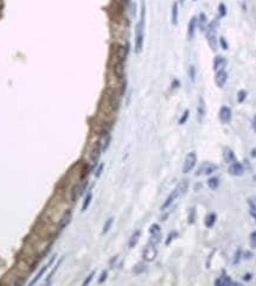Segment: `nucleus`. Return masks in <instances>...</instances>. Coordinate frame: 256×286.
<instances>
[{"label":"nucleus","mask_w":256,"mask_h":286,"mask_svg":"<svg viewBox=\"0 0 256 286\" xmlns=\"http://www.w3.org/2000/svg\"><path fill=\"white\" fill-rule=\"evenodd\" d=\"M145 17H146V5L145 3L141 4V12H140V20L135 28V52L140 54L144 46V29H145Z\"/></svg>","instance_id":"nucleus-1"},{"label":"nucleus","mask_w":256,"mask_h":286,"mask_svg":"<svg viewBox=\"0 0 256 286\" xmlns=\"http://www.w3.org/2000/svg\"><path fill=\"white\" fill-rule=\"evenodd\" d=\"M197 163V156L195 152H191L186 156L185 158V163H184V166H183V172L184 173H189L196 165Z\"/></svg>","instance_id":"nucleus-2"},{"label":"nucleus","mask_w":256,"mask_h":286,"mask_svg":"<svg viewBox=\"0 0 256 286\" xmlns=\"http://www.w3.org/2000/svg\"><path fill=\"white\" fill-rule=\"evenodd\" d=\"M110 140H112V135H110V131L109 128H106L103 130L102 134H101V138L99 140L100 145H101V151L102 152H106L107 148L109 147V144H110Z\"/></svg>","instance_id":"nucleus-3"},{"label":"nucleus","mask_w":256,"mask_h":286,"mask_svg":"<svg viewBox=\"0 0 256 286\" xmlns=\"http://www.w3.org/2000/svg\"><path fill=\"white\" fill-rule=\"evenodd\" d=\"M156 254H158V251H156V248H155V245L149 243V245L145 248L142 256H144L145 261H153V260L156 258Z\"/></svg>","instance_id":"nucleus-4"},{"label":"nucleus","mask_w":256,"mask_h":286,"mask_svg":"<svg viewBox=\"0 0 256 286\" xmlns=\"http://www.w3.org/2000/svg\"><path fill=\"white\" fill-rule=\"evenodd\" d=\"M56 256H57L56 254H55L53 256H51V258H50V260H49V261L46 262V265H44V266H43V267H42V268L39 269V272L37 273V275H36V277L33 278V280H32V281L30 282L31 285H35L36 282H38V281H39V279H40V278L43 277V274L45 273V271H46V269H48V268H49V267H50V266H51V265H52V264H53V262L56 261Z\"/></svg>","instance_id":"nucleus-5"},{"label":"nucleus","mask_w":256,"mask_h":286,"mask_svg":"<svg viewBox=\"0 0 256 286\" xmlns=\"http://www.w3.org/2000/svg\"><path fill=\"white\" fill-rule=\"evenodd\" d=\"M217 170V165H213L211 163H204L202 164V166L197 170L196 172V176H199V174H210L212 172H215Z\"/></svg>","instance_id":"nucleus-6"},{"label":"nucleus","mask_w":256,"mask_h":286,"mask_svg":"<svg viewBox=\"0 0 256 286\" xmlns=\"http://www.w3.org/2000/svg\"><path fill=\"white\" fill-rule=\"evenodd\" d=\"M178 196H180V193H179V190L176 188L175 190H173V191L172 193H171L169 194V196L166 198V201H165V203L161 206V210H166L171 204H172L175 201H176V198L178 197Z\"/></svg>","instance_id":"nucleus-7"},{"label":"nucleus","mask_w":256,"mask_h":286,"mask_svg":"<svg viewBox=\"0 0 256 286\" xmlns=\"http://www.w3.org/2000/svg\"><path fill=\"white\" fill-rule=\"evenodd\" d=\"M218 117H219V120H221L223 124H228V122H230V120H231V109H230L229 107H226V106H223V107L221 108V111H219Z\"/></svg>","instance_id":"nucleus-8"},{"label":"nucleus","mask_w":256,"mask_h":286,"mask_svg":"<svg viewBox=\"0 0 256 286\" xmlns=\"http://www.w3.org/2000/svg\"><path fill=\"white\" fill-rule=\"evenodd\" d=\"M70 221H71V210L68 209V210L63 214V216H62V219H61V222H59V226H58V232L64 230V229L68 227V224L70 223Z\"/></svg>","instance_id":"nucleus-9"},{"label":"nucleus","mask_w":256,"mask_h":286,"mask_svg":"<svg viewBox=\"0 0 256 286\" xmlns=\"http://www.w3.org/2000/svg\"><path fill=\"white\" fill-rule=\"evenodd\" d=\"M229 172L232 174V176H242L243 172H244V167L241 163H237V161H234L230 164L229 166Z\"/></svg>","instance_id":"nucleus-10"},{"label":"nucleus","mask_w":256,"mask_h":286,"mask_svg":"<svg viewBox=\"0 0 256 286\" xmlns=\"http://www.w3.org/2000/svg\"><path fill=\"white\" fill-rule=\"evenodd\" d=\"M215 80H216V84L219 88H222L225 84L226 80H228V74L225 72V70H219V71L216 72V78Z\"/></svg>","instance_id":"nucleus-11"},{"label":"nucleus","mask_w":256,"mask_h":286,"mask_svg":"<svg viewBox=\"0 0 256 286\" xmlns=\"http://www.w3.org/2000/svg\"><path fill=\"white\" fill-rule=\"evenodd\" d=\"M225 65H226V59H225L224 57H222V56H217V57L215 58V61H213V69H215L216 72L219 71V70H224Z\"/></svg>","instance_id":"nucleus-12"},{"label":"nucleus","mask_w":256,"mask_h":286,"mask_svg":"<svg viewBox=\"0 0 256 286\" xmlns=\"http://www.w3.org/2000/svg\"><path fill=\"white\" fill-rule=\"evenodd\" d=\"M101 153H102V151H101V145H100L99 141H96V143H95V146H94V148H93V151H92V156H90L94 166L96 165V161L99 160Z\"/></svg>","instance_id":"nucleus-13"},{"label":"nucleus","mask_w":256,"mask_h":286,"mask_svg":"<svg viewBox=\"0 0 256 286\" xmlns=\"http://www.w3.org/2000/svg\"><path fill=\"white\" fill-rule=\"evenodd\" d=\"M196 25H197V18L196 17H192L190 19V22H189V28H187V38L189 39H192L193 38Z\"/></svg>","instance_id":"nucleus-14"},{"label":"nucleus","mask_w":256,"mask_h":286,"mask_svg":"<svg viewBox=\"0 0 256 286\" xmlns=\"http://www.w3.org/2000/svg\"><path fill=\"white\" fill-rule=\"evenodd\" d=\"M178 3H173L172 5V10H171V20H172V24L173 25H177L178 24Z\"/></svg>","instance_id":"nucleus-15"},{"label":"nucleus","mask_w":256,"mask_h":286,"mask_svg":"<svg viewBox=\"0 0 256 286\" xmlns=\"http://www.w3.org/2000/svg\"><path fill=\"white\" fill-rule=\"evenodd\" d=\"M81 196V185L79 184H76L72 186L71 189V195H70V200L71 202H76L77 198Z\"/></svg>","instance_id":"nucleus-16"},{"label":"nucleus","mask_w":256,"mask_h":286,"mask_svg":"<svg viewBox=\"0 0 256 286\" xmlns=\"http://www.w3.org/2000/svg\"><path fill=\"white\" fill-rule=\"evenodd\" d=\"M223 156H224V160L228 163V164H231V163H234V161H236V158H235V154H234V152L230 150V148H225L224 150V153H223Z\"/></svg>","instance_id":"nucleus-17"},{"label":"nucleus","mask_w":256,"mask_h":286,"mask_svg":"<svg viewBox=\"0 0 256 286\" xmlns=\"http://www.w3.org/2000/svg\"><path fill=\"white\" fill-rule=\"evenodd\" d=\"M197 23H198L199 29H200L202 31H205V30H206V28H208V18H206V16H205L204 13H200V14H199Z\"/></svg>","instance_id":"nucleus-18"},{"label":"nucleus","mask_w":256,"mask_h":286,"mask_svg":"<svg viewBox=\"0 0 256 286\" xmlns=\"http://www.w3.org/2000/svg\"><path fill=\"white\" fill-rule=\"evenodd\" d=\"M63 259H64V258H61V259L57 261V265L55 266V268H53V269L50 272V274H49V275H48V278L45 279V284H46V285H50V284H51V280H52V278H53V274L57 272V269H58V267L61 266V264H62Z\"/></svg>","instance_id":"nucleus-19"},{"label":"nucleus","mask_w":256,"mask_h":286,"mask_svg":"<svg viewBox=\"0 0 256 286\" xmlns=\"http://www.w3.org/2000/svg\"><path fill=\"white\" fill-rule=\"evenodd\" d=\"M140 235H141L140 230H136V232L133 233V235L131 236V240H129V242H128V247H129V248H133V247L138 243V241H139V239H140Z\"/></svg>","instance_id":"nucleus-20"},{"label":"nucleus","mask_w":256,"mask_h":286,"mask_svg":"<svg viewBox=\"0 0 256 286\" xmlns=\"http://www.w3.org/2000/svg\"><path fill=\"white\" fill-rule=\"evenodd\" d=\"M205 115V102L203 98H199V105H198V119L202 120Z\"/></svg>","instance_id":"nucleus-21"},{"label":"nucleus","mask_w":256,"mask_h":286,"mask_svg":"<svg viewBox=\"0 0 256 286\" xmlns=\"http://www.w3.org/2000/svg\"><path fill=\"white\" fill-rule=\"evenodd\" d=\"M215 284H216L217 286H225V285H230V284H232V281H231V279H230L229 277L223 275V277L218 278V279L215 281Z\"/></svg>","instance_id":"nucleus-22"},{"label":"nucleus","mask_w":256,"mask_h":286,"mask_svg":"<svg viewBox=\"0 0 256 286\" xmlns=\"http://www.w3.org/2000/svg\"><path fill=\"white\" fill-rule=\"evenodd\" d=\"M206 37H208V43H209L210 48H211L213 51H216V50H217V46H218V41H217V38H216V35L206 36Z\"/></svg>","instance_id":"nucleus-23"},{"label":"nucleus","mask_w":256,"mask_h":286,"mask_svg":"<svg viewBox=\"0 0 256 286\" xmlns=\"http://www.w3.org/2000/svg\"><path fill=\"white\" fill-rule=\"evenodd\" d=\"M187 188H189V182H187L186 179L182 180V182H180V183L177 185V189L179 190L180 195H183V194H185V193L187 191Z\"/></svg>","instance_id":"nucleus-24"},{"label":"nucleus","mask_w":256,"mask_h":286,"mask_svg":"<svg viewBox=\"0 0 256 286\" xmlns=\"http://www.w3.org/2000/svg\"><path fill=\"white\" fill-rule=\"evenodd\" d=\"M215 221H216V215H215V214H210V215H208L206 219H205V226H206L208 228H211V227L213 226Z\"/></svg>","instance_id":"nucleus-25"},{"label":"nucleus","mask_w":256,"mask_h":286,"mask_svg":"<svg viewBox=\"0 0 256 286\" xmlns=\"http://www.w3.org/2000/svg\"><path fill=\"white\" fill-rule=\"evenodd\" d=\"M208 185H209V188H210V189L216 190V189L218 188V185H219V180H218V178H216V177L210 178V179L208 180Z\"/></svg>","instance_id":"nucleus-26"},{"label":"nucleus","mask_w":256,"mask_h":286,"mask_svg":"<svg viewBox=\"0 0 256 286\" xmlns=\"http://www.w3.org/2000/svg\"><path fill=\"white\" fill-rule=\"evenodd\" d=\"M92 198H93V195H92V193H89V194L87 195V197H85L83 204H82V211H85V210H87V208L89 207V204H90V202H92Z\"/></svg>","instance_id":"nucleus-27"},{"label":"nucleus","mask_w":256,"mask_h":286,"mask_svg":"<svg viewBox=\"0 0 256 286\" xmlns=\"http://www.w3.org/2000/svg\"><path fill=\"white\" fill-rule=\"evenodd\" d=\"M146 271V266L144 265V264H138L135 267H134V269H133V272L135 273V274H140V273H142V272H145Z\"/></svg>","instance_id":"nucleus-28"},{"label":"nucleus","mask_w":256,"mask_h":286,"mask_svg":"<svg viewBox=\"0 0 256 286\" xmlns=\"http://www.w3.org/2000/svg\"><path fill=\"white\" fill-rule=\"evenodd\" d=\"M245 98H247V91L245 90H239L238 94H237V101L239 104H242L245 100Z\"/></svg>","instance_id":"nucleus-29"},{"label":"nucleus","mask_w":256,"mask_h":286,"mask_svg":"<svg viewBox=\"0 0 256 286\" xmlns=\"http://www.w3.org/2000/svg\"><path fill=\"white\" fill-rule=\"evenodd\" d=\"M113 221H114V219L113 217H110V219H108L107 220V222L105 223V227H103V230H102V233L103 234H106L109 229H110V227H112V224H113Z\"/></svg>","instance_id":"nucleus-30"},{"label":"nucleus","mask_w":256,"mask_h":286,"mask_svg":"<svg viewBox=\"0 0 256 286\" xmlns=\"http://www.w3.org/2000/svg\"><path fill=\"white\" fill-rule=\"evenodd\" d=\"M159 233H160V226L156 224V223L152 224L151 228H149V234L151 235H154V234H159Z\"/></svg>","instance_id":"nucleus-31"},{"label":"nucleus","mask_w":256,"mask_h":286,"mask_svg":"<svg viewBox=\"0 0 256 286\" xmlns=\"http://www.w3.org/2000/svg\"><path fill=\"white\" fill-rule=\"evenodd\" d=\"M189 77L192 82H195V78H196V68L193 65H190L189 68Z\"/></svg>","instance_id":"nucleus-32"},{"label":"nucleus","mask_w":256,"mask_h":286,"mask_svg":"<svg viewBox=\"0 0 256 286\" xmlns=\"http://www.w3.org/2000/svg\"><path fill=\"white\" fill-rule=\"evenodd\" d=\"M218 13H219V17H224L226 14V6L223 3L218 5Z\"/></svg>","instance_id":"nucleus-33"},{"label":"nucleus","mask_w":256,"mask_h":286,"mask_svg":"<svg viewBox=\"0 0 256 286\" xmlns=\"http://www.w3.org/2000/svg\"><path fill=\"white\" fill-rule=\"evenodd\" d=\"M159 241H160V233H159V234H154V235H152V237H151V240H149V243L156 246V245L159 243Z\"/></svg>","instance_id":"nucleus-34"},{"label":"nucleus","mask_w":256,"mask_h":286,"mask_svg":"<svg viewBox=\"0 0 256 286\" xmlns=\"http://www.w3.org/2000/svg\"><path fill=\"white\" fill-rule=\"evenodd\" d=\"M189 114H190V112L186 109V111L184 112L183 117H182V118H180V120H179V125H183V124H185V122H186V120L189 119Z\"/></svg>","instance_id":"nucleus-35"},{"label":"nucleus","mask_w":256,"mask_h":286,"mask_svg":"<svg viewBox=\"0 0 256 286\" xmlns=\"http://www.w3.org/2000/svg\"><path fill=\"white\" fill-rule=\"evenodd\" d=\"M94 275H95V272L93 271V272H92V273H90V274H89V275L87 277V279H85V280L83 281V285H84V286H87V285H88V284H89V282H90V281L93 280Z\"/></svg>","instance_id":"nucleus-36"},{"label":"nucleus","mask_w":256,"mask_h":286,"mask_svg":"<svg viewBox=\"0 0 256 286\" xmlns=\"http://www.w3.org/2000/svg\"><path fill=\"white\" fill-rule=\"evenodd\" d=\"M107 275H108V272H107V271H103V272L101 273V275H100V279H99V284H102V282H105V281H106V279H107Z\"/></svg>","instance_id":"nucleus-37"},{"label":"nucleus","mask_w":256,"mask_h":286,"mask_svg":"<svg viewBox=\"0 0 256 286\" xmlns=\"http://www.w3.org/2000/svg\"><path fill=\"white\" fill-rule=\"evenodd\" d=\"M195 215H196V210H195V208H192L191 213H190V216H189V223H193L195 222Z\"/></svg>","instance_id":"nucleus-38"},{"label":"nucleus","mask_w":256,"mask_h":286,"mask_svg":"<svg viewBox=\"0 0 256 286\" xmlns=\"http://www.w3.org/2000/svg\"><path fill=\"white\" fill-rule=\"evenodd\" d=\"M178 234H177V232H173V233H169V235H168V237H167V240H166V245H169V242L173 240V237H176Z\"/></svg>","instance_id":"nucleus-39"},{"label":"nucleus","mask_w":256,"mask_h":286,"mask_svg":"<svg viewBox=\"0 0 256 286\" xmlns=\"http://www.w3.org/2000/svg\"><path fill=\"white\" fill-rule=\"evenodd\" d=\"M219 44L222 45L223 50H228V44H226V41H225L224 37H221V38H219Z\"/></svg>","instance_id":"nucleus-40"},{"label":"nucleus","mask_w":256,"mask_h":286,"mask_svg":"<svg viewBox=\"0 0 256 286\" xmlns=\"http://www.w3.org/2000/svg\"><path fill=\"white\" fill-rule=\"evenodd\" d=\"M103 167H105V164H100V166L97 167V170H96V172H95V176H96V177H100V176H101V173H102V171H103Z\"/></svg>","instance_id":"nucleus-41"},{"label":"nucleus","mask_w":256,"mask_h":286,"mask_svg":"<svg viewBox=\"0 0 256 286\" xmlns=\"http://www.w3.org/2000/svg\"><path fill=\"white\" fill-rule=\"evenodd\" d=\"M249 204L251 208H256V198H251L249 200Z\"/></svg>","instance_id":"nucleus-42"},{"label":"nucleus","mask_w":256,"mask_h":286,"mask_svg":"<svg viewBox=\"0 0 256 286\" xmlns=\"http://www.w3.org/2000/svg\"><path fill=\"white\" fill-rule=\"evenodd\" d=\"M250 214H251V216L256 220V208H251V210H250Z\"/></svg>","instance_id":"nucleus-43"},{"label":"nucleus","mask_w":256,"mask_h":286,"mask_svg":"<svg viewBox=\"0 0 256 286\" xmlns=\"http://www.w3.org/2000/svg\"><path fill=\"white\" fill-rule=\"evenodd\" d=\"M252 128H254V131L256 132V117H255L254 120H252Z\"/></svg>","instance_id":"nucleus-44"},{"label":"nucleus","mask_w":256,"mask_h":286,"mask_svg":"<svg viewBox=\"0 0 256 286\" xmlns=\"http://www.w3.org/2000/svg\"><path fill=\"white\" fill-rule=\"evenodd\" d=\"M251 247L256 248V239H251Z\"/></svg>","instance_id":"nucleus-45"},{"label":"nucleus","mask_w":256,"mask_h":286,"mask_svg":"<svg viewBox=\"0 0 256 286\" xmlns=\"http://www.w3.org/2000/svg\"><path fill=\"white\" fill-rule=\"evenodd\" d=\"M250 278H251V274H245L243 279H244V280H250Z\"/></svg>","instance_id":"nucleus-46"},{"label":"nucleus","mask_w":256,"mask_h":286,"mask_svg":"<svg viewBox=\"0 0 256 286\" xmlns=\"http://www.w3.org/2000/svg\"><path fill=\"white\" fill-rule=\"evenodd\" d=\"M255 156H256V150L252 151V157H255Z\"/></svg>","instance_id":"nucleus-47"},{"label":"nucleus","mask_w":256,"mask_h":286,"mask_svg":"<svg viewBox=\"0 0 256 286\" xmlns=\"http://www.w3.org/2000/svg\"><path fill=\"white\" fill-rule=\"evenodd\" d=\"M179 1H180V3H182V4H183V3H184V1H185V0H179Z\"/></svg>","instance_id":"nucleus-48"},{"label":"nucleus","mask_w":256,"mask_h":286,"mask_svg":"<svg viewBox=\"0 0 256 286\" xmlns=\"http://www.w3.org/2000/svg\"><path fill=\"white\" fill-rule=\"evenodd\" d=\"M193 1H197V0H193Z\"/></svg>","instance_id":"nucleus-49"}]
</instances>
